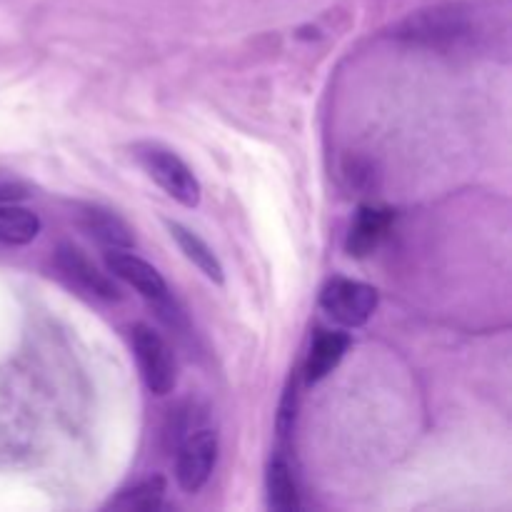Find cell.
<instances>
[{"label": "cell", "mask_w": 512, "mask_h": 512, "mask_svg": "<svg viewBox=\"0 0 512 512\" xmlns=\"http://www.w3.org/2000/svg\"><path fill=\"white\" fill-rule=\"evenodd\" d=\"M395 40L443 55H508V0H450L405 15L393 30Z\"/></svg>", "instance_id": "6da1fadb"}, {"label": "cell", "mask_w": 512, "mask_h": 512, "mask_svg": "<svg viewBox=\"0 0 512 512\" xmlns=\"http://www.w3.org/2000/svg\"><path fill=\"white\" fill-rule=\"evenodd\" d=\"M130 153L135 163L148 173V178L155 180L170 198L178 200L185 208H198L200 193H203L200 180L175 150L155 140H138L130 145Z\"/></svg>", "instance_id": "7a4b0ae2"}, {"label": "cell", "mask_w": 512, "mask_h": 512, "mask_svg": "<svg viewBox=\"0 0 512 512\" xmlns=\"http://www.w3.org/2000/svg\"><path fill=\"white\" fill-rule=\"evenodd\" d=\"M105 263H108L110 275L128 283L150 308H155L160 320H165L168 325L180 323V310L175 308L168 283L158 273V268H153L148 260L128 253V250H110L105 255Z\"/></svg>", "instance_id": "3957f363"}, {"label": "cell", "mask_w": 512, "mask_h": 512, "mask_svg": "<svg viewBox=\"0 0 512 512\" xmlns=\"http://www.w3.org/2000/svg\"><path fill=\"white\" fill-rule=\"evenodd\" d=\"M130 343H133V355L138 360L145 388L153 395L173 393L175 383H178V365H175V355L163 335L138 323L130 330Z\"/></svg>", "instance_id": "277c9868"}, {"label": "cell", "mask_w": 512, "mask_h": 512, "mask_svg": "<svg viewBox=\"0 0 512 512\" xmlns=\"http://www.w3.org/2000/svg\"><path fill=\"white\" fill-rule=\"evenodd\" d=\"M320 308L345 328H360L378 308V290L350 278H333L320 293Z\"/></svg>", "instance_id": "5b68a950"}, {"label": "cell", "mask_w": 512, "mask_h": 512, "mask_svg": "<svg viewBox=\"0 0 512 512\" xmlns=\"http://www.w3.org/2000/svg\"><path fill=\"white\" fill-rule=\"evenodd\" d=\"M55 268L63 275L65 283L78 290L80 295L103 300V303H118L123 298L113 275L103 273L78 245L60 243L55 250Z\"/></svg>", "instance_id": "8992f818"}, {"label": "cell", "mask_w": 512, "mask_h": 512, "mask_svg": "<svg viewBox=\"0 0 512 512\" xmlns=\"http://www.w3.org/2000/svg\"><path fill=\"white\" fill-rule=\"evenodd\" d=\"M218 433L210 428L193 430L185 435L180 443L178 455H175V478L185 493H198L213 475L215 463H218Z\"/></svg>", "instance_id": "52a82bcc"}, {"label": "cell", "mask_w": 512, "mask_h": 512, "mask_svg": "<svg viewBox=\"0 0 512 512\" xmlns=\"http://www.w3.org/2000/svg\"><path fill=\"white\" fill-rule=\"evenodd\" d=\"M80 230L90 238L98 240L108 250H128L135 245V233L115 210L103 208V205H80L75 213Z\"/></svg>", "instance_id": "ba28073f"}, {"label": "cell", "mask_w": 512, "mask_h": 512, "mask_svg": "<svg viewBox=\"0 0 512 512\" xmlns=\"http://www.w3.org/2000/svg\"><path fill=\"white\" fill-rule=\"evenodd\" d=\"M393 210L388 208H375V205H363L355 215L353 225H350L348 240H345V248L355 258H363L370 255L383 238L388 235L390 225H393Z\"/></svg>", "instance_id": "9c48e42d"}, {"label": "cell", "mask_w": 512, "mask_h": 512, "mask_svg": "<svg viewBox=\"0 0 512 512\" xmlns=\"http://www.w3.org/2000/svg\"><path fill=\"white\" fill-rule=\"evenodd\" d=\"M165 228H168L170 238L175 240V245L180 248V253H183L185 258H188L190 263H193L195 268L205 275V278L213 280V283H218V285L225 283L223 263H220L218 255H215V250L210 248V245L205 243L198 233H193L190 228H185L183 223H175V220H165Z\"/></svg>", "instance_id": "30bf717a"}, {"label": "cell", "mask_w": 512, "mask_h": 512, "mask_svg": "<svg viewBox=\"0 0 512 512\" xmlns=\"http://www.w3.org/2000/svg\"><path fill=\"white\" fill-rule=\"evenodd\" d=\"M350 348V338L345 333H333V330H323L315 335L313 345H310L308 360H305V380L308 383H320L328 378L340 360L345 358Z\"/></svg>", "instance_id": "8fae6325"}, {"label": "cell", "mask_w": 512, "mask_h": 512, "mask_svg": "<svg viewBox=\"0 0 512 512\" xmlns=\"http://www.w3.org/2000/svg\"><path fill=\"white\" fill-rule=\"evenodd\" d=\"M40 218L18 203L0 205V245L3 248H20L38 238Z\"/></svg>", "instance_id": "7c38bea8"}, {"label": "cell", "mask_w": 512, "mask_h": 512, "mask_svg": "<svg viewBox=\"0 0 512 512\" xmlns=\"http://www.w3.org/2000/svg\"><path fill=\"white\" fill-rule=\"evenodd\" d=\"M265 488H268V508L275 512H298L300 510V493L295 485L293 470L285 460L275 458L268 465L265 475Z\"/></svg>", "instance_id": "4fadbf2b"}, {"label": "cell", "mask_w": 512, "mask_h": 512, "mask_svg": "<svg viewBox=\"0 0 512 512\" xmlns=\"http://www.w3.org/2000/svg\"><path fill=\"white\" fill-rule=\"evenodd\" d=\"M163 500H165V480L160 478V475H155V478H148L143 480V483L133 485L130 490H123V493L110 503V508L150 512V510L163 508Z\"/></svg>", "instance_id": "5bb4252c"}, {"label": "cell", "mask_w": 512, "mask_h": 512, "mask_svg": "<svg viewBox=\"0 0 512 512\" xmlns=\"http://www.w3.org/2000/svg\"><path fill=\"white\" fill-rule=\"evenodd\" d=\"M28 188L20 183H0V205L3 203H20L28 198Z\"/></svg>", "instance_id": "9a60e30c"}]
</instances>
